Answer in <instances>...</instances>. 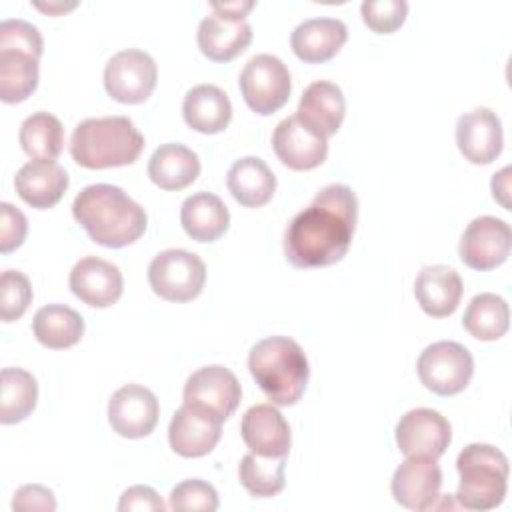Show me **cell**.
Returning <instances> with one entry per match:
<instances>
[{
	"label": "cell",
	"mask_w": 512,
	"mask_h": 512,
	"mask_svg": "<svg viewBox=\"0 0 512 512\" xmlns=\"http://www.w3.org/2000/svg\"><path fill=\"white\" fill-rule=\"evenodd\" d=\"M358 200L350 186H324L298 212L284 234V254L294 268H326L340 262L352 242Z\"/></svg>",
	"instance_id": "1"
},
{
	"label": "cell",
	"mask_w": 512,
	"mask_h": 512,
	"mask_svg": "<svg viewBox=\"0 0 512 512\" xmlns=\"http://www.w3.org/2000/svg\"><path fill=\"white\" fill-rule=\"evenodd\" d=\"M74 220L92 242L106 248L134 244L148 224L146 210L122 188L112 184H90L72 202Z\"/></svg>",
	"instance_id": "2"
},
{
	"label": "cell",
	"mask_w": 512,
	"mask_h": 512,
	"mask_svg": "<svg viewBox=\"0 0 512 512\" xmlns=\"http://www.w3.org/2000/svg\"><path fill=\"white\" fill-rule=\"evenodd\" d=\"M248 368L274 406H294L310 378L304 350L288 336H268L256 342L248 354Z\"/></svg>",
	"instance_id": "3"
},
{
	"label": "cell",
	"mask_w": 512,
	"mask_h": 512,
	"mask_svg": "<svg viewBox=\"0 0 512 512\" xmlns=\"http://www.w3.org/2000/svg\"><path fill=\"white\" fill-rule=\"evenodd\" d=\"M144 150V136L128 116L82 120L70 138V154L88 170L134 164Z\"/></svg>",
	"instance_id": "4"
},
{
	"label": "cell",
	"mask_w": 512,
	"mask_h": 512,
	"mask_svg": "<svg viewBox=\"0 0 512 512\" xmlns=\"http://www.w3.org/2000/svg\"><path fill=\"white\" fill-rule=\"evenodd\" d=\"M460 484L456 500L466 510H492L502 504L508 490L510 464L492 444H468L456 458Z\"/></svg>",
	"instance_id": "5"
},
{
	"label": "cell",
	"mask_w": 512,
	"mask_h": 512,
	"mask_svg": "<svg viewBox=\"0 0 512 512\" xmlns=\"http://www.w3.org/2000/svg\"><path fill=\"white\" fill-rule=\"evenodd\" d=\"M206 282L204 260L188 250L170 248L156 254L148 266L152 292L168 302L194 300Z\"/></svg>",
	"instance_id": "6"
},
{
	"label": "cell",
	"mask_w": 512,
	"mask_h": 512,
	"mask_svg": "<svg viewBox=\"0 0 512 512\" xmlns=\"http://www.w3.org/2000/svg\"><path fill=\"white\" fill-rule=\"evenodd\" d=\"M238 86L246 106L252 112L270 116L278 112L290 98V70L278 56L256 54L240 72Z\"/></svg>",
	"instance_id": "7"
},
{
	"label": "cell",
	"mask_w": 512,
	"mask_h": 512,
	"mask_svg": "<svg viewBox=\"0 0 512 512\" xmlns=\"http://www.w3.org/2000/svg\"><path fill=\"white\" fill-rule=\"evenodd\" d=\"M416 370L424 388L438 396H454L470 384L474 358L460 342L440 340L422 350Z\"/></svg>",
	"instance_id": "8"
},
{
	"label": "cell",
	"mask_w": 512,
	"mask_h": 512,
	"mask_svg": "<svg viewBox=\"0 0 512 512\" xmlns=\"http://www.w3.org/2000/svg\"><path fill=\"white\" fill-rule=\"evenodd\" d=\"M158 68L154 58L138 48L116 52L104 68V88L120 104H140L156 88Z\"/></svg>",
	"instance_id": "9"
},
{
	"label": "cell",
	"mask_w": 512,
	"mask_h": 512,
	"mask_svg": "<svg viewBox=\"0 0 512 512\" xmlns=\"http://www.w3.org/2000/svg\"><path fill=\"white\" fill-rule=\"evenodd\" d=\"M512 248L510 226L496 216L474 218L460 238V260L472 270H494L504 264Z\"/></svg>",
	"instance_id": "10"
},
{
	"label": "cell",
	"mask_w": 512,
	"mask_h": 512,
	"mask_svg": "<svg viewBox=\"0 0 512 512\" xmlns=\"http://www.w3.org/2000/svg\"><path fill=\"white\" fill-rule=\"evenodd\" d=\"M242 398V388L232 370L212 364L198 368L184 384V402L200 406L222 422L228 420Z\"/></svg>",
	"instance_id": "11"
},
{
	"label": "cell",
	"mask_w": 512,
	"mask_h": 512,
	"mask_svg": "<svg viewBox=\"0 0 512 512\" xmlns=\"http://www.w3.org/2000/svg\"><path fill=\"white\" fill-rule=\"evenodd\" d=\"M452 440L450 422L432 408H414L396 424V444L404 456L438 460Z\"/></svg>",
	"instance_id": "12"
},
{
	"label": "cell",
	"mask_w": 512,
	"mask_h": 512,
	"mask_svg": "<svg viewBox=\"0 0 512 512\" xmlns=\"http://www.w3.org/2000/svg\"><path fill=\"white\" fill-rule=\"evenodd\" d=\"M160 404L152 390L140 384L118 388L108 402V422L122 438H144L158 424Z\"/></svg>",
	"instance_id": "13"
},
{
	"label": "cell",
	"mask_w": 512,
	"mask_h": 512,
	"mask_svg": "<svg viewBox=\"0 0 512 512\" xmlns=\"http://www.w3.org/2000/svg\"><path fill=\"white\" fill-rule=\"evenodd\" d=\"M222 436V420L212 412L182 404L168 426L170 448L184 458H200L210 454Z\"/></svg>",
	"instance_id": "14"
},
{
	"label": "cell",
	"mask_w": 512,
	"mask_h": 512,
	"mask_svg": "<svg viewBox=\"0 0 512 512\" xmlns=\"http://www.w3.org/2000/svg\"><path fill=\"white\" fill-rule=\"evenodd\" d=\"M442 470L434 458L406 456V460L394 470L392 496L408 510H430L440 498Z\"/></svg>",
	"instance_id": "15"
},
{
	"label": "cell",
	"mask_w": 512,
	"mask_h": 512,
	"mask_svg": "<svg viewBox=\"0 0 512 512\" xmlns=\"http://www.w3.org/2000/svg\"><path fill=\"white\" fill-rule=\"evenodd\" d=\"M278 160L290 170H312L328 156V138L312 132L296 114L278 122L272 134Z\"/></svg>",
	"instance_id": "16"
},
{
	"label": "cell",
	"mask_w": 512,
	"mask_h": 512,
	"mask_svg": "<svg viewBox=\"0 0 512 512\" xmlns=\"http://www.w3.org/2000/svg\"><path fill=\"white\" fill-rule=\"evenodd\" d=\"M68 284L76 298L94 308H108L116 304L124 292L120 268L98 256L80 258L70 270Z\"/></svg>",
	"instance_id": "17"
},
{
	"label": "cell",
	"mask_w": 512,
	"mask_h": 512,
	"mask_svg": "<svg viewBox=\"0 0 512 512\" xmlns=\"http://www.w3.org/2000/svg\"><path fill=\"white\" fill-rule=\"evenodd\" d=\"M244 444L250 452L268 458H286L292 446V432L274 404H256L248 408L240 422Z\"/></svg>",
	"instance_id": "18"
},
{
	"label": "cell",
	"mask_w": 512,
	"mask_h": 512,
	"mask_svg": "<svg viewBox=\"0 0 512 512\" xmlns=\"http://www.w3.org/2000/svg\"><path fill=\"white\" fill-rule=\"evenodd\" d=\"M456 144L470 164L494 162L504 144L502 122L490 108H474L456 122Z\"/></svg>",
	"instance_id": "19"
},
{
	"label": "cell",
	"mask_w": 512,
	"mask_h": 512,
	"mask_svg": "<svg viewBox=\"0 0 512 512\" xmlns=\"http://www.w3.org/2000/svg\"><path fill=\"white\" fill-rule=\"evenodd\" d=\"M196 42L200 52L212 62H230L252 42V26L238 18L208 14L198 24Z\"/></svg>",
	"instance_id": "20"
},
{
	"label": "cell",
	"mask_w": 512,
	"mask_h": 512,
	"mask_svg": "<svg viewBox=\"0 0 512 512\" xmlns=\"http://www.w3.org/2000/svg\"><path fill=\"white\" fill-rule=\"evenodd\" d=\"M68 184L66 170L54 160H30L14 176L16 194L38 210L56 206Z\"/></svg>",
	"instance_id": "21"
},
{
	"label": "cell",
	"mask_w": 512,
	"mask_h": 512,
	"mask_svg": "<svg viewBox=\"0 0 512 512\" xmlns=\"http://www.w3.org/2000/svg\"><path fill=\"white\" fill-rule=\"evenodd\" d=\"M460 274L444 264L424 266L414 280V296L420 308L432 318H446L456 312L462 300Z\"/></svg>",
	"instance_id": "22"
},
{
	"label": "cell",
	"mask_w": 512,
	"mask_h": 512,
	"mask_svg": "<svg viewBox=\"0 0 512 512\" xmlns=\"http://www.w3.org/2000/svg\"><path fill=\"white\" fill-rule=\"evenodd\" d=\"M348 40V28L338 18H308L290 36L292 52L306 64H320L334 58Z\"/></svg>",
	"instance_id": "23"
},
{
	"label": "cell",
	"mask_w": 512,
	"mask_h": 512,
	"mask_svg": "<svg viewBox=\"0 0 512 512\" xmlns=\"http://www.w3.org/2000/svg\"><path fill=\"white\" fill-rule=\"evenodd\" d=\"M296 116L316 134L334 136L346 116V100L340 86L328 80L312 82L298 104Z\"/></svg>",
	"instance_id": "24"
},
{
	"label": "cell",
	"mask_w": 512,
	"mask_h": 512,
	"mask_svg": "<svg viewBox=\"0 0 512 512\" xmlns=\"http://www.w3.org/2000/svg\"><path fill=\"white\" fill-rule=\"evenodd\" d=\"M184 122L202 134H218L232 120V104L228 94L214 84H198L190 88L182 102Z\"/></svg>",
	"instance_id": "25"
},
{
	"label": "cell",
	"mask_w": 512,
	"mask_h": 512,
	"mask_svg": "<svg viewBox=\"0 0 512 512\" xmlns=\"http://www.w3.org/2000/svg\"><path fill=\"white\" fill-rule=\"evenodd\" d=\"M226 186L240 206L260 208L272 200L276 176L262 158L244 156L230 166Z\"/></svg>",
	"instance_id": "26"
},
{
	"label": "cell",
	"mask_w": 512,
	"mask_h": 512,
	"mask_svg": "<svg viewBox=\"0 0 512 512\" xmlns=\"http://www.w3.org/2000/svg\"><path fill=\"white\" fill-rule=\"evenodd\" d=\"M180 224L196 242H214L230 226V212L220 196L212 192H196L182 202Z\"/></svg>",
	"instance_id": "27"
},
{
	"label": "cell",
	"mask_w": 512,
	"mask_h": 512,
	"mask_svg": "<svg viewBox=\"0 0 512 512\" xmlns=\"http://www.w3.org/2000/svg\"><path fill=\"white\" fill-rule=\"evenodd\" d=\"M148 176L162 190H182L200 176V158L184 144H162L148 160Z\"/></svg>",
	"instance_id": "28"
},
{
	"label": "cell",
	"mask_w": 512,
	"mask_h": 512,
	"mask_svg": "<svg viewBox=\"0 0 512 512\" xmlns=\"http://www.w3.org/2000/svg\"><path fill=\"white\" fill-rule=\"evenodd\" d=\"M32 332L42 346L64 350L80 342L84 334V318L70 306L48 304L36 310Z\"/></svg>",
	"instance_id": "29"
},
{
	"label": "cell",
	"mask_w": 512,
	"mask_h": 512,
	"mask_svg": "<svg viewBox=\"0 0 512 512\" xmlns=\"http://www.w3.org/2000/svg\"><path fill=\"white\" fill-rule=\"evenodd\" d=\"M462 326L476 340L492 342L502 338L510 326L508 302L492 292L476 294L464 310Z\"/></svg>",
	"instance_id": "30"
},
{
	"label": "cell",
	"mask_w": 512,
	"mask_h": 512,
	"mask_svg": "<svg viewBox=\"0 0 512 512\" xmlns=\"http://www.w3.org/2000/svg\"><path fill=\"white\" fill-rule=\"evenodd\" d=\"M38 402L36 378L24 368H2L0 374V422L16 424L32 414Z\"/></svg>",
	"instance_id": "31"
},
{
	"label": "cell",
	"mask_w": 512,
	"mask_h": 512,
	"mask_svg": "<svg viewBox=\"0 0 512 512\" xmlns=\"http://www.w3.org/2000/svg\"><path fill=\"white\" fill-rule=\"evenodd\" d=\"M18 140L32 160H56L64 148V128L56 116L34 112L20 124Z\"/></svg>",
	"instance_id": "32"
},
{
	"label": "cell",
	"mask_w": 512,
	"mask_h": 512,
	"mask_svg": "<svg viewBox=\"0 0 512 512\" xmlns=\"http://www.w3.org/2000/svg\"><path fill=\"white\" fill-rule=\"evenodd\" d=\"M38 86V58L0 50V100L4 104L24 102Z\"/></svg>",
	"instance_id": "33"
},
{
	"label": "cell",
	"mask_w": 512,
	"mask_h": 512,
	"mask_svg": "<svg viewBox=\"0 0 512 512\" xmlns=\"http://www.w3.org/2000/svg\"><path fill=\"white\" fill-rule=\"evenodd\" d=\"M286 458H268L254 452L242 456L238 466L240 484L256 498H270L282 492Z\"/></svg>",
	"instance_id": "34"
},
{
	"label": "cell",
	"mask_w": 512,
	"mask_h": 512,
	"mask_svg": "<svg viewBox=\"0 0 512 512\" xmlns=\"http://www.w3.org/2000/svg\"><path fill=\"white\" fill-rule=\"evenodd\" d=\"M168 506L178 512H214L218 510V492L200 478L182 480L172 488Z\"/></svg>",
	"instance_id": "35"
},
{
	"label": "cell",
	"mask_w": 512,
	"mask_h": 512,
	"mask_svg": "<svg viewBox=\"0 0 512 512\" xmlns=\"http://www.w3.org/2000/svg\"><path fill=\"white\" fill-rule=\"evenodd\" d=\"M32 302L30 280L20 270H4L0 278V316L4 322L18 320Z\"/></svg>",
	"instance_id": "36"
},
{
	"label": "cell",
	"mask_w": 512,
	"mask_h": 512,
	"mask_svg": "<svg viewBox=\"0 0 512 512\" xmlns=\"http://www.w3.org/2000/svg\"><path fill=\"white\" fill-rule=\"evenodd\" d=\"M360 14L364 24L376 34H392L396 32L406 16L408 2L404 0H366L360 4Z\"/></svg>",
	"instance_id": "37"
},
{
	"label": "cell",
	"mask_w": 512,
	"mask_h": 512,
	"mask_svg": "<svg viewBox=\"0 0 512 512\" xmlns=\"http://www.w3.org/2000/svg\"><path fill=\"white\" fill-rule=\"evenodd\" d=\"M0 50H16L40 60L44 42L36 26L26 20H2L0 22Z\"/></svg>",
	"instance_id": "38"
},
{
	"label": "cell",
	"mask_w": 512,
	"mask_h": 512,
	"mask_svg": "<svg viewBox=\"0 0 512 512\" xmlns=\"http://www.w3.org/2000/svg\"><path fill=\"white\" fill-rule=\"evenodd\" d=\"M28 232L26 216L10 202L0 204V252L8 254L22 246Z\"/></svg>",
	"instance_id": "39"
},
{
	"label": "cell",
	"mask_w": 512,
	"mask_h": 512,
	"mask_svg": "<svg viewBox=\"0 0 512 512\" xmlns=\"http://www.w3.org/2000/svg\"><path fill=\"white\" fill-rule=\"evenodd\" d=\"M166 504L164 500L158 496V492L150 486H130L128 490L122 492L120 502H118V510L120 512H156V510H164Z\"/></svg>",
	"instance_id": "40"
},
{
	"label": "cell",
	"mask_w": 512,
	"mask_h": 512,
	"mask_svg": "<svg viewBox=\"0 0 512 512\" xmlns=\"http://www.w3.org/2000/svg\"><path fill=\"white\" fill-rule=\"evenodd\" d=\"M12 510H56V498L50 488L42 484H24L12 498Z\"/></svg>",
	"instance_id": "41"
},
{
	"label": "cell",
	"mask_w": 512,
	"mask_h": 512,
	"mask_svg": "<svg viewBox=\"0 0 512 512\" xmlns=\"http://www.w3.org/2000/svg\"><path fill=\"white\" fill-rule=\"evenodd\" d=\"M256 4L252 0L248 2H214L212 4V12L214 14H220V16H226V18H238V20H244V16L254 8Z\"/></svg>",
	"instance_id": "42"
},
{
	"label": "cell",
	"mask_w": 512,
	"mask_h": 512,
	"mask_svg": "<svg viewBox=\"0 0 512 512\" xmlns=\"http://www.w3.org/2000/svg\"><path fill=\"white\" fill-rule=\"evenodd\" d=\"M510 166H506V168H502L498 174H494V178H492V196H494V200H498L506 210H510V202H508V190H510V184H508V180H510Z\"/></svg>",
	"instance_id": "43"
},
{
	"label": "cell",
	"mask_w": 512,
	"mask_h": 512,
	"mask_svg": "<svg viewBox=\"0 0 512 512\" xmlns=\"http://www.w3.org/2000/svg\"><path fill=\"white\" fill-rule=\"evenodd\" d=\"M34 6L48 14H60V12H68V10L76 8V4H70V6H66V4H34Z\"/></svg>",
	"instance_id": "44"
}]
</instances>
